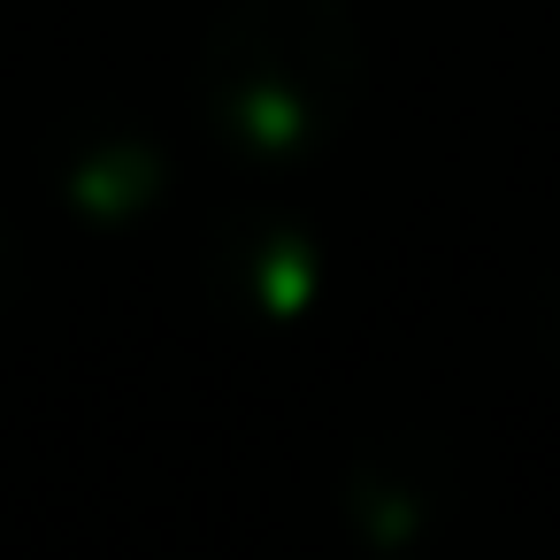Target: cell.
<instances>
[{
  "label": "cell",
  "mask_w": 560,
  "mask_h": 560,
  "mask_svg": "<svg viewBox=\"0 0 560 560\" xmlns=\"http://www.w3.org/2000/svg\"><path fill=\"white\" fill-rule=\"evenodd\" d=\"M361 24L346 0H231L200 47V93L238 154L292 162L338 139L361 101Z\"/></svg>",
  "instance_id": "1"
},
{
  "label": "cell",
  "mask_w": 560,
  "mask_h": 560,
  "mask_svg": "<svg viewBox=\"0 0 560 560\" xmlns=\"http://www.w3.org/2000/svg\"><path fill=\"white\" fill-rule=\"evenodd\" d=\"M16 292H24V254H16V231L0 223V315L16 307Z\"/></svg>",
  "instance_id": "3"
},
{
  "label": "cell",
  "mask_w": 560,
  "mask_h": 560,
  "mask_svg": "<svg viewBox=\"0 0 560 560\" xmlns=\"http://www.w3.org/2000/svg\"><path fill=\"white\" fill-rule=\"evenodd\" d=\"M70 185H78V200H85V208L124 215V208H139V200L154 192V154H147V139H139V131H116L101 162H78V170H70Z\"/></svg>",
  "instance_id": "2"
},
{
  "label": "cell",
  "mask_w": 560,
  "mask_h": 560,
  "mask_svg": "<svg viewBox=\"0 0 560 560\" xmlns=\"http://www.w3.org/2000/svg\"><path fill=\"white\" fill-rule=\"evenodd\" d=\"M537 330H545V346L560 353V269L545 277V300H537Z\"/></svg>",
  "instance_id": "4"
}]
</instances>
